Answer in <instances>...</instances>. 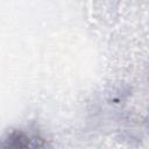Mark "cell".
<instances>
[{"label":"cell","instance_id":"6da1fadb","mask_svg":"<svg viewBox=\"0 0 149 149\" xmlns=\"http://www.w3.org/2000/svg\"><path fill=\"white\" fill-rule=\"evenodd\" d=\"M44 146L45 142L42 137L24 129H14L0 139V148H35Z\"/></svg>","mask_w":149,"mask_h":149}]
</instances>
